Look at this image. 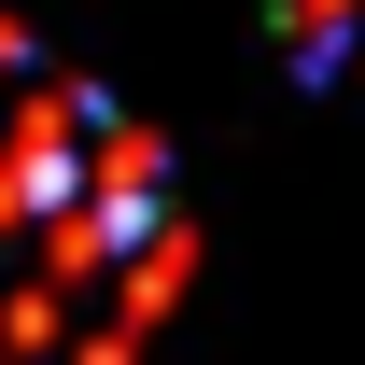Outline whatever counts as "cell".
I'll return each instance as SVG.
<instances>
[{"label": "cell", "instance_id": "1", "mask_svg": "<svg viewBox=\"0 0 365 365\" xmlns=\"http://www.w3.org/2000/svg\"><path fill=\"white\" fill-rule=\"evenodd\" d=\"M169 281V155L0 29V365H140Z\"/></svg>", "mask_w": 365, "mask_h": 365}, {"label": "cell", "instance_id": "2", "mask_svg": "<svg viewBox=\"0 0 365 365\" xmlns=\"http://www.w3.org/2000/svg\"><path fill=\"white\" fill-rule=\"evenodd\" d=\"M267 29H281V56H295V85H351L365 71V0H281Z\"/></svg>", "mask_w": 365, "mask_h": 365}]
</instances>
